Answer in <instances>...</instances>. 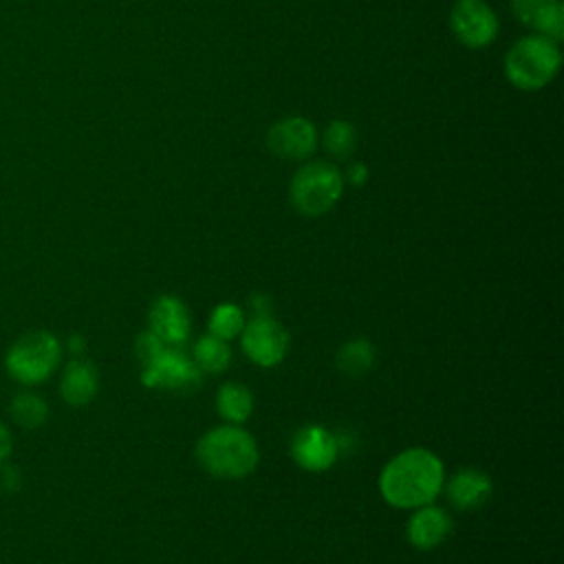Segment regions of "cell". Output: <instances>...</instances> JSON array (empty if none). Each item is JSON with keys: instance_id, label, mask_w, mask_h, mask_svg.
Returning <instances> with one entry per match:
<instances>
[{"instance_id": "obj_23", "label": "cell", "mask_w": 564, "mask_h": 564, "mask_svg": "<svg viewBox=\"0 0 564 564\" xmlns=\"http://www.w3.org/2000/svg\"><path fill=\"white\" fill-rule=\"evenodd\" d=\"M341 174H344V183H348L352 187H361L370 178V170H368V165L364 161H352L346 167V172H341Z\"/></svg>"}, {"instance_id": "obj_16", "label": "cell", "mask_w": 564, "mask_h": 564, "mask_svg": "<svg viewBox=\"0 0 564 564\" xmlns=\"http://www.w3.org/2000/svg\"><path fill=\"white\" fill-rule=\"evenodd\" d=\"M216 408L220 412V416L229 423H242L249 419L251 410H253V397L249 392V388H245L242 383H223L218 394H216Z\"/></svg>"}, {"instance_id": "obj_17", "label": "cell", "mask_w": 564, "mask_h": 564, "mask_svg": "<svg viewBox=\"0 0 564 564\" xmlns=\"http://www.w3.org/2000/svg\"><path fill=\"white\" fill-rule=\"evenodd\" d=\"M322 148L335 161H346L357 150V128L348 119H333L322 132Z\"/></svg>"}, {"instance_id": "obj_22", "label": "cell", "mask_w": 564, "mask_h": 564, "mask_svg": "<svg viewBox=\"0 0 564 564\" xmlns=\"http://www.w3.org/2000/svg\"><path fill=\"white\" fill-rule=\"evenodd\" d=\"M165 344L154 335V333H143L137 337V344H134V352H137V359L141 361V366H145Z\"/></svg>"}, {"instance_id": "obj_3", "label": "cell", "mask_w": 564, "mask_h": 564, "mask_svg": "<svg viewBox=\"0 0 564 564\" xmlns=\"http://www.w3.org/2000/svg\"><path fill=\"white\" fill-rule=\"evenodd\" d=\"M196 458L203 469L214 476L242 478L253 471L258 463V447L245 430L223 425L198 441Z\"/></svg>"}, {"instance_id": "obj_8", "label": "cell", "mask_w": 564, "mask_h": 564, "mask_svg": "<svg viewBox=\"0 0 564 564\" xmlns=\"http://www.w3.org/2000/svg\"><path fill=\"white\" fill-rule=\"evenodd\" d=\"M264 143L271 154L286 161H306L319 143L315 123L302 115H289L271 123Z\"/></svg>"}, {"instance_id": "obj_5", "label": "cell", "mask_w": 564, "mask_h": 564, "mask_svg": "<svg viewBox=\"0 0 564 564\" xmlns=\"http://www.w3.org/2000/svg\"><path fill=\"white\" fill-rule=\"evenodd\" d=\"M62 359V344L46 330H33L20 337L7 352L9 375L26 386H35L53 375Z\"/></svg>"}, {"instance_id": "obj_27", "label": "cell", "mask_w": 564, "mask_h": 564, "mask_svg": "<svg viewBox=\"0 0 564 564\" xmlns=\"http://www.w3.org/2000/svg\"><path fill=\"white\" fill-rule=\"evenodd\" d=\"M68 348H70L73 352H82V350H84V339L77 337V335L70 337V339H68Z\"/></svg>"}, {"instance_id": "obj_11", "label": "cell", "mask_w": 564, "mask_h": 564, "mask_svg": "<svg viewBox=\"0 0 564 564\" xmlns=\"http://www.w3.org/2000/svg\"><path fill=\"white\" fill-rule=\"evenodd\" d=\"M513 18L553 42L564 37V4L562 0H509Z\"/></svg>"}, {"instance_id": "obj_24", "label": "cell", "mask_w": 564, "mask_h": 564, "mask_svg": "<svg viewBox=\"0 0 564 564\" xmlns=\"http://www.w3.org/2000/svg\"><path fill=\"white\" fill-rule=\"evenodd\" d=\"M251 308H253V315H271L269 300L264 295H253L251 297Z\"/></svg>"}, {"instance_id": "obj_14", "label": "cell", "mask_w": 564, "mask_h": 564, "mask_svg": "<svg viewBox=\"0 0 564 564\" xmlns=\"http://www.w3.org/2000/svg\"><path fill=\"white\" fill-rule=\"evenodd\" d=\"M491 496V480L480 469H460L447 482V498L454 507L467 511L487 502Z\"/></svg>"}, {"instance_id": "obj_18", "label": "cell", "mask_w": 564, "mask_h": 564, "mask_svg": "<svg viewBox=\"0 0 564 564\" xmlns=\"http://www.w3.org/2000/svg\"><path fill=\"white\" fill-rule=\"evenodd\" d=\"M231 350L227 339H220L216 335H203L194 346V364L198 370L205 372H223L229 366Z\"/></svg>"}, {"instance_id": "obj_7", "label": "cell", "mask_w": 564, "mask_h": 564, "mask_svg": "<svg viewBox=\"0 0 564 564\" xmlns=\"http://www.w3.org/2000/svg\"><path fill=\"white\" fill-rule=\"evenodd\" d=\"M141 381L148 388H163L176 392H189L200 386L198 366L178 348L163 346L141 372Z\"/></svg>"}, {"instance_id": "obj_4", "label": "cell", "mask_w": 564, "mask_h": 564, "mask_svg": "<svg viewBox=\"0 0 564 564\" xmlns=\"http://www.w3.org/2000/svg\"><path fill=\"white\" fill-rule=\"evenodd\" d=\"M344 185V174L335 163L304 161L289 183V200L302 216H324L339 203Z\"/></svg>"}, {"instance_id": "obj_12", "label": "cell", "mask_w": 564, "mask_h": 564, "mask_svg": "<svg viewBox=\"0 0 564 564\" xmlns=\"http://www.w3.org/2000/svg\"><path fill=\"white\" fill-rule=\"evenodd\" d=\"M150 333L165 346H178L189 337V313L174 295H161L150 308Z\"/></svg>"}, {"instance_id": "obj_13", "label": "cell", "mask_w": 564, "mask_h": 564, "mask_svg": "<svg viewBox=\"0 0 564 564\" xmlns=\"http://www.w3.org/2000/svg\"><path fill=\"white\" fill-rule=\"evenodd\" d=\"M452 531V518L445 509L434 505H423L408 522V540L416 549L438 546Z\"/></svg>"}, {"instance_id": "obj_1", "label": "cell", "mask_w": 564, "mask_h": 564, "mask_svg": "<svg viewBox=\"0 0 564 564\" xmlns=\"http://www.w3.org/2000/svg\"><path fill=\"white\" fill-rule=\"evenodd\" d=\"M443 487V463L427 449L412 447L397 454L379 476V489L397 509H419L434 502Z\"/></svg>"}, {"instance_id": "obj_15", "label": "cell", "mask_w": 564, "mask_h": 564, "mask_svg": "<svg viewBox=\"0 0 564 564\" xmlns=\"http://www.w3.org/2000/svg\"><path fill=\"white\" fill-rule=\"evenodd\" d=\"M99 388V375L97 368L86 359H73L64 368L59 392L70 405H84L88 403Z\"/></svg>"}, {"instance_id": "obj_6", "label": "cell", "mask_w": 564, "mask_h": 564, "mask_svg": "<svg viewBox=\"0 0 564 564\" xmlns=\"http://www.w3.org/2000/svg\"><path fill=\"white\" fill-rule=\"evenodd\" d=\"M452 35L467 48L489 46L500 31V20L487 0H456L449 9Z\"/></svg>"}, {"instance_id": "obj_9", "label": "cell", "mask_w": 564, "mask_h": 564, "mask_svg": "<svg viewBox=\"0 0 564 564\" xmlns=\"http://www.w3.org/2000/svg\"><path fill=\"white\" fill-rule=\"evenodd\" d=\"M242 350L264 368L280 364L289 350V333L271 315H253L242 328Z\"/></svg>"}, {"instance_id": "obj_26", "label": "cell", "mask_w": 564, "mask_h": 564, "mask_svg": "<svg viewBox=\"0 0 564 564\" xmlns=\"http://www.w3.org/2000/svg\"><path fill=\"white\" fill-rule=\"evenodd\" d=\"M9 482H11V485H18V471H15L13 467H4V469H2V476H0V485L9 487Z\"/></svg>"}, {"instance_id": "obj_2", "label": "cell", "mask_w": 564, "mask_h": 564, "mask_svg": "<svg viewBox=\"0 0 564 564\" xmlns=\"http://www.w3.org/2000/svg\"><path fill=\"white\" fill-rule=\"evenodd\" d=\"M562 66V51L560 42H553L544 35L531 33L516 40L505 59L502 70L507 82L527 93H535L546 88L560 73Z\"/></svg>"}, {"instance_id": "obj_10", "label": "cell", "mask_w": 564, "mask_h": 564, "mask_svg": "<svg viewBox=\"0 0 564 564\" xmlns=\"http://www.w3.org/2000/svg\"><path fill=\"white\" fill-rule=\"evenodd\" d=\"M291 454L302 469L326 471L335 463L339 449L335 434H330L326 427L304 425L295 432L291 441Z\"/></svg>"}, {"instance_id": "obj_25", "label": "cell", "mask_w": 564, "mask_h": 564, "mask_svg": "<svg viewBox=\"0 0 564 564\" xmlns=\"http://www.w3.org/2000/svg\"><path fill=\"white\" fill-rule=\"evenodd\" d=\"M9 452H11V434H9V430L0 423V460H4V458L9 456Z\"/></svg>"}, {"instance_id": "obj_19", "label": "cell", "mask_w": 564, "mask_h": 564, "mask_svg": "<svg viewBox=\"0 0 564 564\" xmlns=\"http://www.w3.org/2000/svg\"><path fill=\"white\" fill-rule=\"evenodd\" d=\"M337 366L348 377H361L375 366V348L366 339L346 341L337 352Z\"/></svg>"}, {"instance_id": "obj_21", "label": "cell", "mask_w": 564, "mask_h": 564, "mask_svg": "<svg viewBox=\"0 0 564 564\" xmlns=\"http://www.w3.org/2000/svg\"><path fill=\"white\" fill-rule=\"evenodd\" d=\"M11 414L22 427H37L46 419V403L37 394L24 392L11 401Z\"/></svg>"}, {"instance_id": "obj_20", "label": "cell", "mask_w": 564, "mask_h": 564, "mask_svg": "<svg viewBox=\"0 0 564 564\" xmlns=\"http://www.w3.org/2000/svg\"><path fill=\"white\" fill-rule=\"evenodd\" d=\"M245 328V313L240 306L231 302H223L212 311L209 317V333L220 339H231Z\"/></svg>"}]
</instances>
